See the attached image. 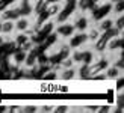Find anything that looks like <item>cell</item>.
Instances as JSON below:
<instances>
[{"mask_svg":"<svg viewBox=\"0 0 124 113\" xmlns=\"http://www.w3.org/2000/svg\"><path fill=\"white\" fill-rule=\"evenodd\" d=\"M108 66H109V62L106 59H101L100 62H97V64L91 62V64H88V68H86V78H89V77H92V75L101 72L103 70H106Z\"/></svg>","mask_w":124,"mask_h":113,"instance_id":"1","label":"cell"},{"mask_svg":"<svg viewBox=\"0 0 124 113\" xmlns=\"http://www.w3.org/2000/svg\"><path fill=\"white\" fill-rule=\"evenodd\" d=\"M109 38H110V35H109L108 30H106V32H103V33H100V36L95 39V50H97V51H104V50H106Z\"/></svg>","mask_w":124,"mask_h":113,"instance_id":"2","label":"cell"},{"mask_svg":"<svg viewBox=\"0 0 124 113\" xmlns=\"http://www.w3.org/2000/svg\"><path fill=\"white\" fill-rule=\"evenodd\" d=\"M70 38H71V39H70V42H68L70 48H77V47L82 45V44H85L86 39H88L86 33H79V35H74V33H73Z\"/></svg>","mask_w":124,"mask_h":113,"instance_id":"3","label":"cell"},{"mask_svg":"<svg viewBox=\"0 0 124 113\" xmlns=\"http://www.w3.org/2000/svg\"><path fill=\"white\" fill-rule=\"evenodd\" d=\"M123 36H112V38H109V41H108V45L106 48H109L110 51H115V50H123Z\"/></svg>","mask_w":124,"mask_h":113,"instance_id":"4","label":"cell"},{"mask_svg":"<svg viewBox=\"0 0 124 113\" xmlns=\"http://www.w3.org/2000/svg\"><path fill=\"white\" fill-rule=\"evenodd\" d=\"M74 30H76V29H74V24H62V26L61 27H58V30H56V32H58V35L59 36H64V38H70L73 33H74Z\"/></svg>","mask_w":124,"mask_h":113,"instance_id":"5","label":"cell"},{"mask_svg":"<svg viewBox=\"0 0 124 113\" xmlns=\"http://www.w3.org/2000/svg\"><path fill=\"white\" fill-rule=\"evenodd\" d=\"M38 91H39L41 93H52V92H58V91H59V85H54V83H41Z\"/></svg>","mask_w":124,"mask_h":113,"instance_id":"6","label":"cell"},{"mask_svg":"<svg viewBox=\"0 0 124 113\" xmlns=\"http://www.w3.org/2000/svg\"><path fill=\"white\" fill-rule=\"evenodd\" d=\"M61 9H62V6L59 5V2H50L46 8V12L48 14V17H53V15H58Z\"/></svg>","mask_w":124,"mask_h":113,"instance_id":"7","label":"cell"},{"mask_svg":"<svg viewBox=\"0 0 124 113\" xmlns=\"http://www.w3.org/2000/svg\"><path fill=\"white\" fill-rule=\"evenodd\" d=\"M0 18H2V21H3V20H17V18H18V14H17L15 8H14V9L9 8V9H3V11H2V15H0Z\"/></svg>","mask_w":124,"mask_h":113,"instance_id":"8","label":"cell"},{"mask_svg":"<svg viewBox=\"0 0 124 113\" xmlns=\"http://www.w3.org/2000/svg\"><path fill=\"white\" fill-rule=\"evenodd\" d=\"M14 29H15L14 20H3V21H2V33L9 35V33L14 32Z\"/></svg>","mask_w":124,"mask_h":113,"instance_id":"9","label":"cell"},{"mask_svg":"<svg viewBox=\"0 0 124 113\" xmlns=\"http://www.w3.org/2000/svg\"><path fill=\"white\" fill-rule=\"evenodd\" d=\"M104 74H106V78L116 80V78H120V75H121V70H118L116 66H108Z\"/></svg>","mask_w":124,"mask_h":113,"instance_id":"10","label":"cell"},{"mask_svg":"<svg viewBox=\"0 0 124 113\" xmlns=\"http://www.w3.org/2000/svg\"><path fill=\"white\" fill-rule=\"evenodd\" d=\"M26 54H27V51H24V50H18V51H15L14 54H12V60H14V65H21L23 62H24V59H26Z\"/></svg>","mask_w":124,"mask_h":113,"instance_id":"11","label":"cell"},{"mask_svg":"<svg viewBox=\"0 0 124 113\" xmlns=\"http://www.w3.org/2000/svg\"><path fill=\"white\" fill-rule=\"evenodd\" d=\"M58 77H61V80L70 81V80H73L74 77H76V70H73V68H65V70L62 71V74L58 75Z\"/></svg>","mask_w":124,"mask_h":113,"instance_id":"12","label":"cell"},{"mask_svg":"<svg viewBox=\"0 0 124 113\" xmlns=\"http://www.w3.org/2000/svg\"><path fill=\"white\" fill-rule=\"evenodd\" d=\"M86 27H88V18H86V17H79L77 21L74 23V29H76V30H80V32H83Z\"/></svg>","mask_w":124,"mask_h":113,"instance_id":"13","label":"cell"},{"mask_svg":"<svg viewBox=\"0 0 124 113\" xmlns=\"http://www.w3.org/2000/svg\"><path fill=\"white\" fill-rule=\"evenodd\" d=\"M97 3L94 2V0H79L77 2V6H79V9H82V11H86V9H92L95 6Z\"/></svg>","mask_w":124,"mask_h":113,"instance_id":"14","label":"cell"},{"mask_svg":"<svg viewBox=\"0 0 124 113\" xmlns=\"http://www.w3.org/2000/svg\"><path fill=\"white\" fill-rule=\"evenodd\" d=\"M29 27H30V23H29L27 18H20L18 17V21L15 23V29H18L20 32H24V30L29 29Z\"/></svg>","mask_w":124,"mask_h":113,"instance_id":"15","label":"cell"},{"mask_svg":"<svg viewBox=\"0 0 124 113\" xmlns=\"http://www.w3.org/2000/svg\"><path fill=\"white\" fill-rule=\"evenodd\" d=\"M29 39H30V36H29L26 32H21L20 35H18V36L15 38V41H14V42H15V45H17L18 48H20V47L23 45V44L26 42V41H29Z\"/></svg>","mask_w":124,"mask_h":113,"instance_id":"16","label":"cell"},{"mask_svg":"<svg viewBox=\"0 0 124 113\" xmlns=\"http://www.w3.org/2000/svg\"><path fill=\"white\" fill-rule=\"evenodd\" d=\"M50 3V0H38V3H36V6L32 9L35 14H39V12H42L46 8H47V5Z\"/></svg>","mask_w":124,"mask_h":113,"instance_id":"17","label":"cell"},{"mask_svg":"<svg viewBox=\"0 0 124 113\" xmlns=\"http://www.w3.org/2000/svg\"><path fill=\"white\" fill-rule=\"evenodd\" d=\"M112 26H114V21L110 20V18H104L100 23V26H98V30H100V32H106V30H109Z\"/></svg>","mask_w":124,"mask_h":113,"instance_id":"18","label":"cell"},{"mask_svg":"<svg viewBox=\"0 0 124 113\" xmlns=\"http://www.w3.org/2000/svg\"><path fill=\"white\" fill-rule=\"evenodd\" d=\"M44 75V80H50V81H53V80H56L58 78V72H56V70H53V68H50V70H47L46 72H42Z\"/></svg>","mask_w":124,"mask_h":113,"instance_id":"19","label":"cell"},{"mask_svg":"<svg viewBox=\"0 0 124 113\" xmlns=\"http://www.w3.org/2000/svg\"><path fill=\"white\" fill-rule=\"evenodd\" d=\"M73 65H74V62H73V59H71V56H67V57H64V59H61V62H59V66L61 68H73Z\"/></svg>","mask_w":124,"mask_h":113,"instance_id":"20","label":"cell"},{"mask_svg":"<svg viewBox=\"0 0 124 113\" xmlns=\"http://www.w3.org/2000/svg\"><path fill=\"white\" fill-rule=\"evenodd\" d=\"M71 59L74 64H82V59H83V51H73V56H71Z\"/></svg>","mask_w":124,"mask_h":113,"instance_id":"21","label":"cell"},{"mask_svg":"<svg viewBox=\"0 0 124 113\" xmlns=\"http://www.w3.org/2000/svg\"><path fill=\"white\" fill-rule=\"evenodd\" d=\"M114 27H116L118 30H121V32H123V29H124V15H123V14H120V17L115 20Z\"/></svg>","mask_w":124,"mask_h":113,"instance_id":"22","label":"cell"},{"mask_svg":"<svg viewBox=\"0 0 124 113\" xmlns=\"http://www.w3.org/2000/svg\"><path fill=\"white\" fill-rule=\"evenodd\" d=\"M86 36H88L89 41H94V42H95V39L100 36V30H98V29H91V32L86 35Z\"/></svg>","mask_w":124,"mask_h":113,"instance_id":"23","label":"cell"},{"mask_svg":"<svg viewBox=\"0 0 124 113\" xmlns=\"http://www.w3.org/2000/svg\"><path fill=\"white\" fill-rule=\"evenodd\" d=\"M115 12L116 14H123V11H124V0H118V2H115Z\"/></svg>","mask_w":124,"mask_h":113,"instance_id":"24","label":"cell"},{"mask_svg":"<svg viewBox=\"0 0 124 113\" xmlns=\"http://www.w3.org/2000/svg\"><path fill=\"white\" fill-rule=\"evenodd\" d=\"M91 62H92V53L91 51H83L82 64H91Z\"/></svg>","mask_w":124,"mask_h":113,"instance_id":"25","label":"cell"},{"mask_svg":"<svg viewBox=\"0 0 124 113\" xmlns=\"http://www.w3.org/2000/svg\"><path fill=\"white\" fill-rule=\"evenodd\" d=\"M114 66H116V68H118V70H121V71H123V68H124V60H123V57H120L118 60H116Z\"/></svg>","mask_w":124,"mask_h":113,"instance_id":"26","label":"cell"},{"mask_svg":"<svg viewBox=\"0 0 124 113\" xmlns=\"http://www.w3.org/2000/svg\"><path fill=\"white\" fill-rule=\"evenodd\" d=\"M36 110H38L36 106H24L23 107V112H36Z\"/></svg>","mask_w":124,"mask_h":113,"instance_id":"27","label":"cell"},{"mask_svg":"<svg viewBox=\"0 0 124 113\" xmlns=\"http://www.w3.org/2000/svg\"><path fill=\"white\" fill-rule=\"evenodd\" d=\"M67 110H70L68 106H58V107H54L53 112H67Z\"/></svg>","mask_w":124,"mask_h":113,"instance_id":"28","label":"cell"},{"mask_svg":"<svg viewBox=\"0 0 124 113\" xmlns=\"http://www.w3.org/2000/svg\"><path fill=\"white\" fill-rule=\"evenodd\" d=\"M9 112H23V107L21 106H11V107H8Z\"/></svg>","mask_w":124,"mask_h":113,"instance_id":"29","label":"cell"},{"mask_svg":"<svg viewBox=\"0 0 124 113\" xmlns=\"http://www.w3.org/2000/svg\"><path fill=\"white\" fill-rule=\"evenodd\" d=\"M58 92L68 93V92H70V87H68V86H65V85H64V86H61V85H59V91H58Z\"/></svg>","mask_w":124,"mask_h":113,"instance_id":"30","label":"cell"},{"mask_svg":"<svg viewBox=\"0 0 124 113\" xmlns=\"http://www.w3.org/2000/svg\"><path fill=\"white\" fill-rule=\"evenodd\" d=\"M41 110L42 112H52V110H54V106H42Z\"/></svg>","mask_w":124,"mask_h":113,"instance_id":"31","label":"cell"},{"mask_svg":"<svg viewBox=\"0 0 124 113\" xmlns=\"http://www.w3.org/2000/svg\"><path fill=\"white\" fill-rule=\"evenodd\" d=\"M98 110H100V112H109L110 107H109V106H101V107H98Z\"/></svg>","mask_w":124,"mask_h":113,"instance_id":"32","label":"cell"},{"mask_svg":"<svg viewBox=\"0 0 124 113\" xmlns=\"http://www.w3.org/2000/svg\"><path fill=\"white\" fill-rule=\"evenodd\" d=\"M3 44H5V38H3V36H0V47H2Z\"/></svg>","mask_w":124,"mask_h":113,"instance_id":"33","label":"cell"},{"mask_svg":"<svg viewBox=\"0 0 124 113\" xmlns=\"http://www.w3.org/2000/svg\"><path fill=\"white\" fill-rule=\"evenodd\" d=\"M8 110V107H5V106H0V112H6Z\"/></svg>","mask_w":124,"mask_h":113,"instance_id":"34","label":"cell"},{"mask_svg":"<svg viewBox=\"0 0 124 113\" xmlns=\"http://www.w3.org/2000/svg\"><path fill=\"white\" fill-rule=\"evenodd\" d=\"M0 33H2V21H0Z\"/></svg>","mask_w":124,"mask_h":113,"instance_id":"35","label":"cell"},{"mask_svg":"<svg viewBox=\"0 0 124 113\" xmlns=\"http://www.w3.org/2000/svg\"><path fill=\"white\" fill-rule=\"evenodd\" d=\"M110 2H112V3H115V2H118V0H110Z\"/></svg>","mask_w":124,"mask_h":113,"instance_id":"36","label":"cell"},{"mask_svg":"<svg viewBox=\"0 0 124 113\" xmlns=\"http://www.w3.org/2000/svg\"><path fill=\"white\" fill-rule=\"evenodd\" d=\"M94 2H95V3H97V2H101V0H94Z\"/></svg>","mask_w":124,"mask_h":113,"instance_id":"37","label":"cell"}]
</instances>
